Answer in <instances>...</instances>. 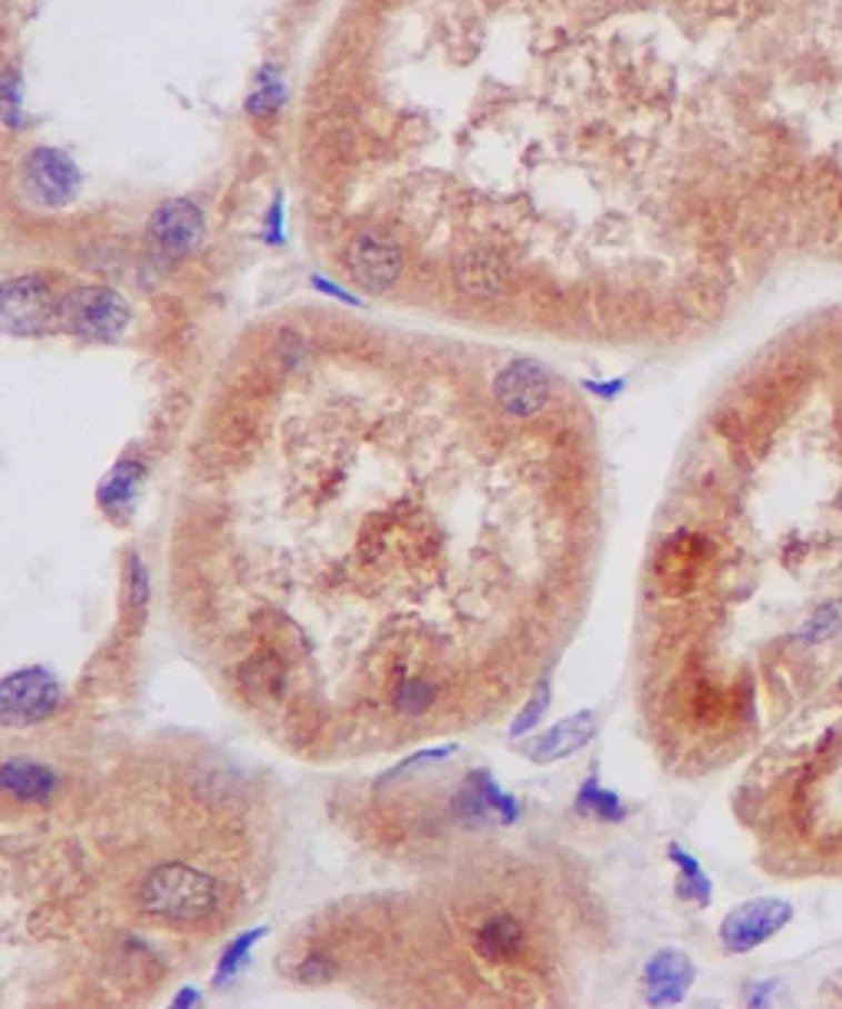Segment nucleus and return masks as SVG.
<instances>
[{
	"label": "nucleus",
	"instance_id": "obj_22",
	"mask_svg": "<svg viewBox=\"0 0 842 1009\" xmlns=\"http://www.w3.org/2000/svg\"><path fill=\"white\" fill-rule=\"evenodd\" d=\"M836 638H842V599L820 606L810 619L800 625L793 641L806 645V648H816V645H830Z\"/></svg>",
	"mask_w": 842,
	"mask_h": 1009
},
{
	"label": "nucleus",
	"instance_id": "obj_23",
	"mask_svg": "<svg viewBox=\"0 0 842 1009\" xmlns=\"http://www.w3.org/2000/svg\"><path fill=\"white\" fill-rule=\"evenodd\" d=\"M263 937H267V928H253V931L234 937V940L224 947V953H221V960H218V977H214V987H218V990H224L231 980H238V973H241V970L248 967V960H251L253 943H260Z\"/></svg>",
	"mask_w": 842,
	"mask_h": 1009
},
{
	"label": "nucleus",
	"instance_id": "obj_18",
	"mask_svg": "<svg viewBox=\"0 0 842 1009\" xmlns=\"http://www.w3.org/2000/svg\"><path fill=\"white\" fill-rule=\"evenodd\" d=\"M241 681L248 691L257 695H280L283 688V661L273 648H260L251 655V661L241 668Z\"/></svg>",
	"mask_w": 842,
	"mask_h": 1009
},
{
	"label": "nucleus",
	"instance_id": "obj_5",
	"mask_svg": "<svg viewBox=\"0 0 842 1009\" xmlns=\"http://www.w3.org/2000/svg\"><path fill=\"white\" fill-rule=\"evenodd\" d=\"M714 562V543L711 537L698 530H678L655 556V582L665 596H688L701 586L708 566Z\"/></svg>",
	"mask_w": 842,
	"mask_h": 1009
},
{
	"label": "nucleus",
	"instance_id": "obj_31",
	"mask_svg": "<svg viewBox=\"0 0 842 1009\" xmlns=\"http://www.w3.org/2000/svg\"><path fill=\"white\" fill-rule=\"evenodd\" d=\"M310 283L320 290V293H327V297H333V300H342V303H349V307H359V300L352 297V293H345V290H339L337 283H330L327 277H310Z\"/></svg>",
	"mask_w": 842,
	"mask_h": 1009
},
{
	"label": "nucleus",
	"instance_id": "obj_10",
	"mask_svg": "<svg viewBox=\"0 0 842 1009\" xmlns=\"http://www.w3.org/2000/svg\"><path fill=\"white\" fill-rule=\"evenodd\" d=\"M146 237L162 257H188L204 237V218L198 204L184 198H171L152 211Z\"/></svg>",
	"mask_w": 842,
	"mask_h": 1009
},
{
	"label": "nucleus",
	"instance_id": "obj_33",
	"mask_svg": "<svg viewBox=\"0 0 842 1009\" xmlns=\"http://www.w3.org/2000/svg\"><path fill=\"white\" fill-rule=\"evenodd\" d=\"M198 1003H201V1000H198V990H181V993H178V997L171 1000V1007H174V1009L198 1007Z\"/></svg>",
	"mask_w": 842,
	"mask_h": 1009
},
{
	"label": "nucleus",
	"instance_id": "obj_2",
	"mask_svg": "<svg viewBox=\"0 0 842 1009\" xmlns=\"http://www.w3.org/2000/svg\"><path fill=\"white\" fill-rule=\"evenodd\" d=\"M132 322L129 303L109 287H80L60 300V326L80 339L116 342Z\"/></svg>",
	"mask_w": 842,
	"mask_h": 1009
},
{
	"label": "nucleus",
	"instance_id": "obj_12",
	"mask_svg": "<svg viewBox=\"0 0 842 1009\" xmlns=\"http://www.w3.org/2000/svg\"><path fill=\"white\" fill-rule=\"evenodd\" d=\"M595 737V713L590 710H580L560 723H553L547 733L533 737L530 743L520 747V753L530 760V763H557V760H567L573 757L577 750H583Z\"/></svg>",
	"mask_w": 842,
	"mask_h": 1009
},
{
	"label": "nucleus",
	"instance_id": "obj_32",
	"mask_svg": "<svg viewBox=\"0 0 842 1009\" xmlns=\"http://www.w3.org/2000/svg\"><path fill=\"white\" fill-rule=\"evenodd\" d=\"M583 389L599 394V398H615L619 391L625 389V382L622 379H612V382H583Z\"/></svg>",
	"mask_w": 842,
	"mask_h": 1009
},
{
	"label": "nucleus",
	"instance_id": "obj_9",
	"mask_svg": "<svg viewBox=\"0 0 842 1009\" xmlns=\"http://www.w3.org/2000/svg\"><path fill=\"white\" fill-rule=\"evenodd\" d=\"M553 394L550 372L533 359H517L494 379V398L510 418H533Z\"/></svg>",
	"mask_w": 842,
	"mask_h": 1009
},
{
	"label": "nucleus",
	"instance_id": "obj_25",
	"mask_svg": "<svg viewBox=\"0 0 842 1009\" xmlns=\"http://www.w3.org/2000/svg\"><path fill=\"white\" fill-rule=\"evenodd\" d=\"M149 596H152V586H149V569H146V562H142V556H129V562H126V606L132 609V612H146V606H149Z\"/></svg>",
	"mask_w": 842,
	"mask_h": 1009
},
{
	"label": "nucleus",
	"instance_id": "obj_3",
	"mask_svg": "<svg viewBox=\"0 0 842 1009\" xmlns=\"http://www.w3.org/2000/svg\"><path fill=\"white\" fill-rule=\"evenodd\" d=\"M63 688L47 668H20L0 685V720L7 727H30L57 713Z\"/></svg>",
	"mask_w": 842,
	"mask_h": 1009
},
{
	"label": "nucleus",
	"instance_id": "obj_6",
	"mask_svg": "<svg viewBox=\"0 0 842 1009\" xmlns=\"http://www.w3.org/2000/svg\"><path fill=\"white\" fill-rule=\"evenodd\" d=\"M790 921H793V905L790 901L754 898V901H744L741 908H734L721 921V943L731 953H748L760 943L773 940Z\"/></svg>",
	"mask_w": 842,
	"mask_h": 1009
},
{
	"label": "nucleus",
	"instance_id": "obj_24",
	"mask_svg": "<svg viewBox=\"0 0 842 1009\" xmlns=\"http://www.w3.org/2000/svg\"><path fill=\"white\" fill-rule=\"evenodd\" d=\"M438 700V691H434V685H428V681H419V678H412V681H402L399 688H395V695H392V703H395V710L399 713H405V717H419L424 713L431 703Z\"/></svg>",
	"mask_w": 842,
	"mask_h": 1009
},
{
	"label": "nucleus",
	"instance_id": "obj_11",
	"mask_svg": "<svg viewBox=\"0 0 842 1009\" xmlns=\"http://www.w3.org/2000/svg\"><path fill=\"white\" fill-rule=\"evenodd\" d=\"M349 273L355 280V287L382 293L389 290L399 273H402V250L385 240L382 233H359L349 243Z\"/></svg>",
	"mask_w": 842,
	"mask_h": 1009
},
{
	"label": "nucleus",
	"instance_id": "obj_4",
	"mask_svg": "<svg viewBox=\"0 0 842 1009\" xmlns=\"http://www.w3.org/2000/svg\"><path fill=\"white\" fill-rule=\"evenodd\" d=\"M0 322L7 336H43L60 322V303L43 277H10L0 293Z\"/></svg>",
	"mask_w": 842,
	"mask_h": 1009
},
{
	"label": "nucleus",
	"instance_id": "obj_34",
	"mask_svg": "<svg viewBox=\"0 0 842 1009\" xmlns=\"http://www.w3.org/2000/svg\"><path fill=\"white\" fill-rule=\"evenodd\" d=\"M840 685H842V681H840Z\"/></svg>",
	"mask_w": 842,
	"mask_h": 1009
},
{
	"label": "nucleus",
	"instance_id": "obj_20",
	"mask_svg": "<svg viewBox=\"0 0 842 1009\" xmlns=\"http://www.w3.org/2000/svg\"><path fill=\"white\" fill-rule=\"evenodd\" d=\"M287 102V86L280 79V70L273 63H267L260 70V77L253 82L251 96H248V116L251 119H270L280 112V106Z\"/></svg>",
	"mask_w": 842,
	"mask_h": 1009
},
{
	"label": "nucleus",
	"instance_id": "obj_17",
	"mask_svg": "<svg viewBox=\"0 0 842 1009\" xmlns=\"http://www.w3.org/2000/svg\"><path fill=\"white\" fill-rule=\"evenodd\" d=\"M458 283L461 290H468L471 297H498L504 287V273L501 263L488 253H471L468 260H461L458 267Z\"/></svg>",
	"mask_w": 842,
	"mask_h": 1009
},
{
	"label": "nucleus",
	"instance_id": "obj_27",
	"mask_svg": "<svg viewBox=\"0 0 842 1009\" xmlns=\"http://www.w3.org/2000/svg\"><path fill=\"white\" fill-rule=\"evenodd\" d=\"M263 240L267 243H283V198L277 194L273 198V204H270V211H267V218H263Z\"/></svg>",
	"mask_w": 842,
	"mask_h": 1009
},
{
	"label": "nucleus",
	"instance_id": "obj_13",
	"mask_svg": "<svg viewBox=\"0 0 842 1009\" xmlns=\"http://www.w3.org/2000/svg\"><path fill=\"white\" fill-rule=\"evenodd\" d=\"M645 1003L649 1007H678L691 983H694V963L681 950H659L645 963Z\"/></svg>",
	"mask_w": 842,
	"mask_h": 1009
},
{
	"label": "nucleus",
	"instance_id": "obj_1",
	"mask_svg": "<svg viewBox=\"0 0 842 1009\" xmlns=\"http://www.w3.org/2000/svg\"><path fill=\"white\" fill-rule=\"evenodd\" d=\"M142 911L166 925H198L211 918L221 905V885L201 868L162 865L142 885Z\"/></svg>",
	"mask_w": 842,
	"mask_h": 1009
},
{
	"label": "nucleus",
	"instance_id": "obj_26",
	"mask_svg": "<svg viewBox=\"0 0 842 1009\" xmlns=\"http://www.w3.org/2000/svg\"><path fill=\"white\" fill-rule=\"evenodd\" d=\"M550 710V685L547 681H540L537 685V695L527 700L523 707H520V713L513 717V723H510V737H523V733H530L540 720H543V713Z\"/></svg>",
	"mask_w": 842,
	"mask_h": 1009
},
{
	"label": "nucleus",
	"instance_id": "obj_29",
	"mask_svg": "<svg viewBox=\"0 0 842 1009\" xmlns=\"http://www.w3.org/2000/svg\"><path fill=\"white\" fill-rule=\"evenodd\" d=\"M448 757H454V747H438V750H424V753H415V757H409L399 770H392L389 779L402 777V773H409V770H415V767H424V763H431V760H448Z\"/></svg>",
	"mask_w": 842,
	"mask_h": 1009
},
{
	"label": "nucleus",
	"instance_id": "obj_28",
	"mask_svg": "<svg viewBox=\"0 0 842 1009\" xmlns=\"http://www.w3.org/2000/svg\"><path fill=\"white\" fill-rule=\"evenodd\" d=\"M3 102H7L3 119H7L10 129H17V112H20V82H17V73H7V79H3Z\"/></svg>",
	"mask_w": 842,
	"mask_h": 1009
},
{
	"label": "nucleus",
	"instance_id": "obj_16",
	"mask_svg": "<svg viewBox=\"0 0 842 1009\" xmlns=\"http://www.w3.org/2000/svg\"><path fill=\"white\" fill-rule=\"evenodd\" d=\"M523 928H520V921H513V918H491V921H484L478 931H474V947H478V953L481 957H488V960H494V963H507V960H513V957H520L523 953Z\"/></svg>",
	"mask_w": 842,
	"mask_h": 1009
},
{
	"label": "nucleus",
	"instance_id": "obj_19",
	"mask_svg": "<svg viewBox=\"0 0 842 1009\" xmlns=\"http://www.w3.org/2000/svg\"><path fill=\"white\" fill-rule=\"evenodd\" d=\"M577 809L583 816H590V819H599V822H619V819H625V802L612 789H605L595 777L583 779V786L577 792Z\"/></svg>",
	"mask_w": 842,
	"mask_h": 1009
},
{
	"label": "nucleus",
	"instance_id": "obj_7",
	"mask_svg": "<svg viewBox=\"0 0 842 1009\" xmlns=\"http://www.w3.org/2000/svg\"><path fill=\"white\" fill-rule=\"evenodd\" d=\"M83 174L70 156L57 149H33L23 164V188L40 208H63L80 194Z\"/></svg>",
	"mask_w": 842,
	"mask_h": 1009
},
{
	"label": "nucleus",
	"instance_id": "obj_15",
	"mask_svg": "<svg viewBox=\"0 0 842 1009\" xmlns=\"http://www.w3.org/2000/svg\"><path fill=\"white\" fill-rule=\"evenodd\" d=\"M142 480H146V467L139 464V461H132V458H122L119 464L102 477V483H99V490H96L99 507H102L109 517H116V520L129 517L132 507H136V497H139Z\"/></svg>",
	"mask_w": 842,
	"mask_h": 1009
},
{
	"label": "nucleus",
	"instance_id": "obj_30",
	"mask_svg": "<svg viewBox=\"0 0 842 1009\" xmlns=\"http://www.w3.org/2000/svg\"><path fill=\"white\" fill-rule=\"evenodd\" d=\"M333 970H337V967H333L330 960L313 957V960H307V963L300 967V980H303V983H320V980H327Z\"/></svg>",
	"mask_w": 842,
	"mask_h": 1009
},
{
	"label": "nucleus",
	"instance_id": "obj_21",
	"mask_svg": "<svg viewBox=\"0 0 842 1009\" xmlns=\"http://www.w3.org/2000/svg\"><path fill=\"white\" fill-rule=\"evenodd\" d=\"M669 858L678 865V895L694 905H711V878L701 871L694 855H688L681 846H669Z\"/></svg>",
	"mask_w": 842,
	"mask_h": 1009
},
{
	"label": "nucleus",
	"instance_id": "obj_8",
	"mask_svg": "<svg viewBox=\"0 0 842 1009\" xmlns=\"http://www.w3.org/2000/svg\"><path fill=\"white\" fill-rule=\"evenodd\" d=\"M451 809L464 826H510L520 816V802L504 792V786L488 770L464 779V786L451 799Z\"/></svg>",
	"mask_w": 842,
	"mask_h": 1009
},
{
	"label": "nucleus",
	"instance_id": "obj_14",
	"mask_svg": "<svg viewBox=\"0 0 842 1009\" xmlns=\"http://www.w3.org/2000/svg\"><path fill=\"white\" fill-rule=\"evenodd\" d=\"M0 786L17 802H50L57 792V773L33 760H7L0 770Z\"/></svg>",
	"mask_w": 842,
	"mask_h": 1009
}]
</instances>
